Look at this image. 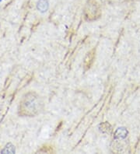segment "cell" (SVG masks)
Segmentation results:
<instances>
[{
	"label": "cell",
	"instance_id": "2",
	"mask_svg": "<svg viewBox=\"0 0 140 154\" xmlns=\"http://www.w3.org/2000/svg\"><path fill=\"white\" fill-rule=\"evenodd\" d=\"M101 9L97 0H88L83 10L84 18L86 21L97 20L101 17Z\"/></svg>",
	"mask_w": 140,
	"mask_h": 154
},
{
	"label": "cell",
	"instance_id": "3",
	"mask_svg": "<svg viewBox=\"0 0 140 154\" xmlns=\"http://www.w3.org/2000/svg\"><path fill=\"white\" fill-rule=\"evenodd\" d=\"M96 57V48L91 49L90 51L86 53V56L83 60V69L85 71L89 70L93 66Z\"/></svg>",
	"mask_w": 140,
	"mask_h": 154
},
{
	"label": "cell",
	"instance_id": "1",
	"mask_svg": "<svg viewBox=\"0 0 140 154\" xmlns=\"http://www.w3.org/2000/svg\"><path fill=\"white\" fill-rule=\"evenodd\" d=\"M44 101L36 92H28L22 97L18 108V114L22 117H35L44 109Z\"/></svg>",
	"mask_w": 140,
	"mask_h": 154
},
{
	"label": "cell",
	"instance_id": "4",
	"mask_svg": "<svg viewBox=\"0 0 140 154\" xmlns=\"http://www.w3.org/2000/svg\"><path fill=\"white\" fill-rule=\"evenodd\" d=\"M99 128L101 132H102L103 133H110L111 132V126L107 122L102 123V124L100 125Z\"/></svg>",
	"mask_w": 140,
	"mask_h": 154
},
{
	"label": "cell",
	"instance_id": "5",
	"mask_svg": "<svg viewBox=\"0 0 140 154\" xmlns=\"http://www.w3.org/2000/svg\"><path fill=\"white\" fill-rule=\"evenodd\" d=\"M1 152L3 153H14L15 152V146L11 143H8L6 146L4 147L2 150H1Z\"/></svg>",
	"mask_w": 140,
	"mask_h": 154
},
{
	"label": "cell",
	"instance_id": "6",
	"mask_svg": "<svg viewBox=\"0 0 140 154\" xmlns=\"http://www.w3.org/2000/svg\"><path fill=\"white\" fill-rule=\"evenodd\" d=\"M45 4H48L46 2V0H41V1L38 2V5H37L38 10H40L42 12L46 11V10L48 9V6H45Z\"/></svg>",
	"mask_w": 140,
	"mask_h": 154
},
{
	"label": "cell",
	"instance_id": "7",
	"mask_svg": "<svg viewBox=\"0 0 140 154\" xmlns=\"http://www.w3.org/2000/svg\"><path fill=\"white\" fill-rule=\"evenodd\" d=\"M39 152H53L54 150L51 146H44L41 149L39 150Z\"/></svg>",
	"mask_w": 140,
	"mask_h": 154
}]
</instances>
